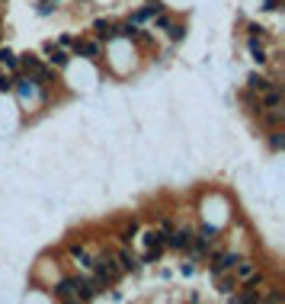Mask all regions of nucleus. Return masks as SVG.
<instances>
[{"instance_id":"3","label":"nucleus","mask_w":285,"mask_h":304,"mask_svg":"<svg viewBox=\"0 0 285 304\" xmlns=\"http://www.w3.org/2000/svg\"><path fill=\"white\" fill-rule=\"evenodd\" d=\"M237 256H241V253H234V250H211V256H208V272H211V275H218V272L234 269Z\"/></svg>"},{"instance_id":"16","label":"nucleus","mask_w":285,"mask_h":304,"mask_svg":"<svg viewBox=\"0 0 285 304\" xmlns=\"http://www.w3.org/2000/svg\"><path fill=\"white\" fill-rule=\"evenodd\" d=\"M215 282H218V291H221V295H231L234 288H241V282H237V275H234L231 269H228V272H218Z\"/></svg>"},{"instance_id":"32","label":"nucleus","mask_w":285,"mask_h":304,"mask_svg":"<svg viewBox=\"0 0 285 304\" xmlns=\"http://www.w3.org/2000/svg\"><path fill=\"white\" fill-rule=\"evenodd\" d=\"M0 4H7V0H0Z\"/></svg>"},{"instance_id":"17","label":"nucleus","mask_w":285,"mask_h":304,"mask_svg":"<svg viewBox=\"0 0 285 304\" xmlns=\"http://www.w3.org/2000/svg\"><path fill=\"white\" fill-rule=\"evenodd\" d=\"M55 298H61V301H77L74 298V275L70 278H61V282H55Z\"/></svg>"},{"instance_id":"24","label":"nucleus","mask_w":285,"mask_h":304,"mask_svg":"<svg viewBox=\"0 0 285 304\" xmlns=\"http://www.w3.org/2000/svg\"><path fill=\"white\" fill-rule=\"evenodd\" d=\"M167 32H170V42H173V45L186 39V26H176V22H170V26H167Z\"/></svg>"},{"instance_id":"28","label":"nucleus","mask_w":285,"mask_h":304,"mask_svg":"<svg viewBox=\"0 0 285 304\" xmlns=\"http://www.w3.org/2000/svg\"><path fill=\"white\" fill-rule=\"evenodd\" d=\"M247 32H250V35H266V29L259 26V22H247Z\"/></svg>"},{"instance_id":"9","label":"nucleus","mask_w":285,"mask_h":304,"mask_svg":"<svg viewBox=\"0 0 285 304\" xmlns=\"http://www.w3.org/2000/svg\"><path fill=\"white\" fill-rule=\"evenodd\" d=\"M160 10H167V7H163V0H148V4H141L135 13H132V22H138V26H141V22L154 19V16L160 13Z\"/></svg>"},{"instance_id":"11","label":"nucleus","mask_w":285,"mask_h":304,"mask_svg":"<svg viewBox=\"0 0 285 304\" xmlns=\"http://www.w3.org/2000/svg\"><path fill=\"white\" fill-rule=\"evenodd\" d=\"M93 39H100V42H115V22L100 16L97 22H93Z\"/></svg>"},{"instance_id":"8","label":"nucleus","mask_w":285,"mask_h":304,"mask_svg":"<svg viewBox=\"0 0 285 304\" xmlns=\"http://www.w3.org/2000/svg\"><path fill=\"white\" fill-rule=\"evenodd\" d=\"M247 48H250V58L256 61L259 67H263V64H269V61H272L269 48L263 45V35H250V39H247Z\"/></svg>"},{"instance_id":"18","label":"nucleus","mask_w":285,"mask_h":304,"mask_svg":"<svg viewBox=\"0 0 285 304\" xmlns=\"http://www.w3.org/2000/svg\"><path fill=\"white\" fill-rule=\"evenodd\" d=\"M266 144H269V151H282L285 148V128H266Z\"/></svg>"},{"instance_id":"22","label":"nucleus","mask_w":285,"mask_h":304,"mask_svg":"<svg viewBox=\"0 0 285 304\" xmlns=\"http://www.w3.org/2000/svg\"><path fill=\"white\" fill-rule=\"evenodd\" d=\"M0 64H4L7 71H13V74H16V71H19V64H16V55L13 52H10V48L4 45V48H0Z\"/></svg>"},{"instance_id":"1","label":"nucleus","mask_w":285,"mask_h":304,"mask_svg":"<svg viewBox=\"0 0 285 304\" xmlns=\"http://www.w3.org/2000/svg\"><path fill=\"white\" fill-rule=\"evenodd\" d=\"M90 272H93V278L106 288V285H115L118 278H122V269H118V263H115V256L109 250H100V253H93V263H90Z\"/></svg>"},{"instance_id":"21","label":"nucleus","mask_w":285,"mask_h":304,"mask_svg":"<svg viewBox=\"0 0 285 304\" xmlns=\"http://www.w3.org/2000/svg\"><path fill=\"white\" fill-rule=\"evenodd\" d=\"M145 243H148V247H163V243H167V230L151 227L148 234H145Z\"/></svg>"},{"instance_id":"30","label":"nucleus","mask_w":285,"mask_h":304,"mask_svg":"<svg viewBox=\"0 0 285 304\" xmlns=\"http://www.w3.org/2000/svg\"><path fill=\"white\" fill-rule=\"evenodd\" d=\"M70 42H74V39H70V35H67V32L61 35V39H58V45H61V48H70Z\"/></svg>"},{"instance_id":"23","label":"nucleus","mask_w":285,"mask_h":304,"mask_svg":"<svg viewBox=\"0 0 285 304\" xmlns=\"http://www.w3.org/2000/svg\"><path fill=\"white\" fill-rule=\"evenodd\" d=\"M160 256H163V247H148L145 256H138V260H141V266H148V263H160Z\"/></svg>"},{"instance_id":"31","label":"nucleus","mask_w":285,"mask_h":304,"mask_svg":"<svg viewBox=\"0 0 285 304\" xmlns=\"http://www.w3.org/2000/svg\"><path fill=\"white\" fill-rule=\"evenodd\" d=\"M0 35H4V19H0Z\"/></svg>"},{"instance_id":"33","label":"nucleus","mask_w":285,"mask_h":304,"mask_svg":"<svg viewBox=\"0 0 285 304\" xmlns=\"http://www.w3.org/2000/svg\"><path fill=\"white\" fill-rule=\"evenodd\" d=\"M0 10H4V4H0Z\"/></svg>"},{"instance_id":"4","label":"nucleus","mask_w":285,"mask_h":304,"mask_svg":"<svg viewBox=\"0 0 285 304\" xmlns=\"http://www.w3.org/2000/svg\"><path fill=\"white\" fill-rule=\"evenodd\" d=\"M103 55V42L100 39H80V42H70V58H90L97 61Z\"/></svg>"},{"instance_id":"27","label":"nucleus","mask_w":285,"mask_h":304,"mask_svg":"<svg viewBox=\"0 0 285 304\" xmlns=\"http://www.w3.org/2000/svg\"><path fill=\"white\" fill-rule=\"evenodd\" d=\"M13 90V77L10 74H0V93H10Z\"/></svg>"},{"instance_id":"5","label":"nucleus","mask_w":285,"mask_h":304,"mask_svg":"<svg viewBox=\"0 0 285 304\" xmlns=\"http://www.w3.org/2000/svg\"><path fill=\"white\" fill-rule=\"evenodd\" d=\"M115 263H118V269L122 272H128V275H135L138 269H141V260H138V253H132V247H128V243H122V247H118L115 253Z\"/></svg>"},{"instance_id":"7","label":"nucleus","mask_w":285,"mask_h":304,"mask_svg":"<svg viewBox=\"0 0 285 304\" xmlns=\"http://www.w3.org/2000/svg\"><path fill=\"white\" fill-rule=\"evenodd\" d=\"M256 122H259V128H279V125H285V109L279 106V109H259L256 112Z\"/></svg>"},{"instance_id":"13","label":"nucleus","mask_w":285,"mask_h":304,"mask_svg":"<svg viewBox=\"0 0 285 304\" xmlns=\"http://www.w3.org/2000/svg\"><path fill=\"white\" fill-rule=\"evenodd\" d=\"M141 29L138 22H132V19H125V22H115V39H128V42H138L141 39Z\"/></svg>"},{"instance_id":"19","label":"nucleus","mask_w":285,"mask_h":304,"mask_svg":"<svg viewBox=\"0 0 285 304\" xmlns=\"http://www.w3.org/2000/svg\"><path fill=\"white\" fill-rule=\"evenodd\" d=\"M228 298L234 304H259V291H250V288H247V291H231Z\"/></svg>"},{"instance_id":"14","label":"nucleus","mask_w":285,"mask_h":304,"mask_svg":"<svg viewBox=\"0 0 285 304\" xmlns=\"http://www.w3.org/2000/svg\"><path fill=\"white\" fill-rule=\"evenodd\" d=\"M115 237H118V243H128V247H132V240L138 237V221H135V218L122 221V224H118V230H115Z\"/></svg>"},{"instance_id":"10","label":"nucleus","mask_w":285,"mask_h":304,"mask_svg":"<svg viewBox=\"0 0 285 304\" xmlns=\"http://www.w3.org/2000/svg\"><path fill=\"white\" fill-rule=\"evenodd\" d=\"M67 256H70V263L77 266V269H87L90 272V263H93V253L84 247V243H70L67 247Z\"/></svg>"},{"instance_id":"25","label":"nucleus","mask_w":285,"mask_h":304,"mask_svg":"<svg viewBox=\"0 0 285 304\" xmlns=\"http://www.w3.org/2000/svg\"><path fill=\"white\" fill-rule=\"evenodd\" d=\"M170 22H173V19H170V16L160 10V13L154 16V29H157V32H167V26H170Z\"/></svg>"},{"instance_id":"2","label":"nucleus","mask_w":285,"mask_h":304,"mask_svg":"<svg viewBox=\"0 0 285 304\" xmlns=\"http://www.w3.org/2000/svg\"><path fill=\"white\" fill-rule=\"evenodd\" d=\"M42 55H45V64L55 67V71H64L70 64V52L67 48H61L58 42H45L42 45Z\"/></svg>"},{"instance_id":"20","label":"nucleus","mask_w":285,"mask_h":304,"mask_svg":"<svg viewBox=\"0 0 285 304\" xmlns=\"http://www.w3.org/2000/svg\"><path fill=\"white\" fill-rule=\"evenodd\" d=\"M241 103H244V109H247L250 115H256L259 109H263V106H259V96H256V93H250V90H244V93H241Z\"/></svg>"},{"instance_id":"15","label":"nucleus","mask_w":285,"mask_h":304,"mask_svg":"<svg viewBox=\"0 0 285 304\" xmlns=\"http://www.w3.org/2000/svg\"><path fill=\"white\" fill-rule=\"evenodd\" d=\"M16 64H19V71H26V74H35L45 61L39 58V55H32V52H26V55H16Z\"/></svg>"},{"instance_id":"12","label":"nucleus","mask_w":285,"mask_h":304,"mask_svg":"<svg viewBox=\"0 0 285 304\" xmlns=\"http://www.w3.org/2000/svg\"><path fill=\"white\" fill-rule=\"evenodd\" d=\"M272 83H276V80H272V77H266L263 71H253V74H247V90H250V93H256V96L263 93V90H269Z\"/></svg>"},{"instance_id":"6","label":"nucleus","mask_w":285,"mask_h":304,"mask_svg":"<svg viewBox=\"0 0 285 304\" xmlns=\"http://www.w3.org/2000/svg\"><path fill=\"white\" fill-rule=\"evenodd\" d=\"M189 243H193V227H170L167 243H163V247H170V250H176V253H186Z\"/></svg>"},{"instance_id":"29","label":"nucleus","mask_w":285,"mask_h":304,"mask_svg":"<svg viewBox=\"0 0 285 304\" xmlns=\"http://www.w3.org/2000/svg\"><path fill=\"white\" fill-rule=\"evenodd\" d=\"M279 4H282V0H263V10H269V13H276V10H279Z\"/></svg>"},{"instance_id":"26","label":"nucleus","mask_w":285,"mask_h":304,"mask_svg":"<svg viewBox=\"0 0 285 304\" xmlns=\"http://www.w3.org/2000/svg\"><path fill=\"white\" fill-rule=\"evenodd\" d=\"M55 13V4L52 0H39V16H52Z\"/></svg>"}]
</instances>
